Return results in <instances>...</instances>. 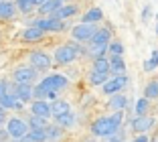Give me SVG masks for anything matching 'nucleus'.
Segmentation results:
<instances>
[{
    "label": "nucleus",
    "mask_w": 158,
    "mask_h": 142,
    "mask_svg": "<svg viewBox=\"0 0 158 142\" xmlns=\"http://www.w3.org/2000/svg\"><path fill=\"white\" fill-rule=\"evenodd\" d=\"M77 53H79V45H75V43L61 45L59 49L55 51V63H59V65H69L71 61L77 59Z\"/></svg>",
    "instance_id": "obj_1"
},
{
    "label": "nucleus",
    "mask_w": 158,
    "mask_h": 142,
    "mask_svg": "<svg viewBox=\"0 0 158 142\" xmlns=\"http://www.w3.org/2000/svg\"><path fill=\"white\" fill-rule=\"evenodd\" d=\"M118 126L114 124V120L110 116H103V118H98L95 122L91 124V132L95 136H112V134L118 132Z\"/></svg>",
    "instance_id": "obj_2"
},
{
    "label": "nucleus",
    "mask_w": 158,
    "mask_h": 142,
    "mask_svg": "<svg viewBox=\"0 0 158 142\" xmlns=\"http://www.w3.org/2000/svg\"><path fill=\"white\" fill-rule=\"evenodd\" d=\"M27 132H28V124L24 122V120H20V118H10V120H6V134H8L10 138L20 140V138H23Z\"/></svg>",
    "instance_id": "obj_3"
},
{
    "label": "nucleus",
    "mask_w": 158,
    "mask_h": 142,
    "mask_svg": "<svg viewBox=\"0 0 158 142\" xmlns=\"http://www.w3.org/2000/svg\"><path fill=\"white\" fill-rule=\"evenodd\" d=\"M28 61H31V67L35 71H47V69L51 67V57L47 55V53H41V51H33L31 55H28Z\"/></svg>",
    "instance_id": "obj_4"
},
{
    "label": "nucleus",
    "mask_w": 158,
    "mask_h": 142,
    "mask_svg": "<svg viewBox=\"0 0 158 142\" xmlns=\"http://www.w3.org/2000/svg\"><path fill=\"white\" fill-rule=\"evenodd\" d=\"M39 85L49 89V92H59V89H63V87L67 85V77L61 75V73H53V75H49V77H45Z\"/></svg>",
    "instance_id": "obj_5"
},
{
    "label": "nucleus",
    "mask_w": 158,
    "mask_h": 142,
    "mask_svg": "<svg viewBox=\"0 0 158 142\" xmlns=\"http://www.w3.org/2000/svg\"><path fill=\"white\" fill-rule=\"evenodd\" d=\"M128 83V77H126L124 73L122 75H116V77H110L106 83H103V93H110V96H114V93L122 92V87Z\"/></svg>",
    "instance_id": "obj_6"
},
{
    "label": "nucleus",
    "mask_w": 158,
    "mask_h": 142,
    "mask_svg": "<svg viewBox=\"0 0 158 142\" xmlns=\"http://www.w3.org/2000/svg\"><path fill=\"white\" fill-rule=\"evenodd\" d=\"M33 27H37V28H41L43 32L45 31H51V32H59V31H63L65 28V23L63 20H57V19H39L37 23L33 24Z\"/></svg>",
    "instance_id": "obj_7"
},
{
    "label": "nucleus",
    "mask_w": 158,
    "mask_h": 142,
    "mask_svg": "<svg viewBox=\"0 0 158 142\" xmlns=\"http://www.w3.org/2000/svg\"><path fill=\"white\" fill-rule=\"evenodd\" d=\"M93 32H95V27H93V24H87V23H81V24L71 28V35H73L75 41H89V39L93 37Z\"/></svg>",
    "instance_id": "obj_8"
},
{
    "label": "nucleus",
    "mask_w": 158,
    "mask_h": 142,
    "mask_svg": "<svg viewBox=\"0 0 158 142\" xmlns=\"http://www.w3.org/2000/svg\"><path fill=\"white\" fill-rule=\"evenodd\" d=\"M14 83H33V79L37 77V71L33 67H16L14 69Z\"/></svg>",
    "instance_id": "obj_9"
},
{
    "label": "nucleus",
    "mask_w": 158,
    "mask_h": 142,
    "mask_svg": "<svg viewBox=\"0 0 158 142\" xmlns=\"http://www.w3.org/2000/svg\"><path fill=\"white\" fill-rule=\"evenodd\" d=\"M10 93H12L20 104H24V101H28L33 97V87H31V83H14V89Z\"/></svg>",
    "instance_id": "obj_10"
},
{
    "label": "nucleus",
    "mask_w": 158,
    "mask_h": 142,
    "mask_svg": "<svg viewBox=\"0 0 158 142\" xmlns=\"http://www.w3.org/2000/svg\"><path fill=\"white\" fill-rule=\"evenodd\" d=\"M31 114L47 120V118H51V105L47 104L45 100H35L33 105H31Z\"/></svg>",
    "instance_id": "obj_11"
},
{
    "label": "nucleus",
    "mask_w": 158,
    "mask_h": 142,
    "mask_svg": "<svg viewBox=\"0 0 158 142\" xmlns=\"http://www.w3.org/2000/svg\"><path fill=\"white\" fill-rule=\"evenodd\" d=\"M154 126V118H150V116H136L134 120H132V130L134 132H146V130H150Z\"/></svg>",
    "instance_id": "obj_12"
},
{
    "label": "nucleus",
    "mask_w": 158,
    "mask_h": 142,
    "mask_svg": "<svg viewBox=\"0 0 158 142\" xmlns=\"http://www.w3.org/2000/svg\"><path fill=\"white\" fill-rule=\"evenodd\" d=\"M75 12H77V6H73V4H63V6H59L55 12H51V19L65 20V19H69V16H73Z\"/></svg>",
    "instance_id": "obj_13"
},
{
    "label": "nucleus",
    "mask_w": 158,
    "mask_h": 142,
    "mask_svg": "<svg viewBox=\"0 0 158 142\" xmlns=\"http://www.w3.org/2000/svg\"><path fill=\"white\" fill-rule=\"evenodd\" d=\"M110 37H112L110 28H95V32H93V37L89 39V43H91V45H107V43H110Z\"/></svg>",
    "instance_id": "obj_14"
},
{
    "label": "nucleus",
    "mask_w": 158,
    "mask_h": 142,
    "mask_svg": "<svg viewBox=\"0 0 158 142\" xmlns=\"http://www.w3.org/2000/svg\"><path fill=\"white\" fill-rule=\"evenodd\" d=\"M0 108H2V110H20L23 104H20L12 93H4V96H0Z\"/></svg>",
    "instance_id": "obj_15"
},
{
    "label": "nucleus",
    "mask_w": 158,
    "mask_h": 142,
    "mask_svg": "<svg viewBox=\"0 0 158 142\" xmlns=\"http://www.w3.org/2000/svg\"><path fill=\"white\" fill-rule=\"evenodd\" d=\"M107 61H110V71H114L116 75H122L126 71V63L122 59V55H112Z\"/></svg>",
    "instance_id": "obj_16"
},
{
    "label": "nucleus",
    "mask_w": 158,
    "mask_h": 142,
    "mask_svg": "<svg viewBox=\"0 0 158 142\" xmlns=\"http://www.w3.org/2000/svg\"><path fill=\"white\" fill-rule=\"evenodd\" d=\"M126 104H128V97L124 96V93H114L112 97H110V108L116 112H124Z\"/></svg>",
    "instance_id": "obj_17"
},
{
    "label": "nucleus",
    "mask_w": 158,
    "mask_h": 142,
    "mask_svg": "<svg viewBox=\"0 0 158 142\" xmlns=\"http://www.w3.org/2000/svg\"><path fill=\"white\" fill-rule=\"evenodd\" d=\"M65 4V0H47L45 4H41L39 6V12L41 14H51V12H55L59 6H63Z\"/></svg>",
    "instance_id": "obj_18"
},
{
    "label": "nucleus",
    "mask_w": 158,
    "mask_h": 142,
    "mask_svg": "<svg viewBox=\"0 0 158 142\" xmlns=\"http://www.w3.org/2000/svg\"><path fill=\"white\" fill-rule=\"evenodd\" d=\"M16 12V6L8 0H0V19H12Z\"/></svg>",
    "instance_id": "obj_19"
},
{
    "label": "nucleus",
    "mask_w": 158,
    "mask_h": 142,
    "mask_svg": "<svg viewBox=\"0 0 158 142\" xmlns=\"http://www.w3.org/2000/svg\"><path fill=\"white\" fill-rule=\"evenodd\" d=\"M65 112H71V108H69V104L67 101H63V100H55L51 104V116L55 118V116H61V114H65Z\"/></svg>",
    "instance_id": "obj_20"
},
{
    "label": "nucleus",
    "mask_w": 158,
    "mask_h": 142,
    "mask_svg": "<svg viewBox=\"0 0 158 142\" xmlns=\"http://www.w3.org/2000/svg\"><path fill=\"white\" fill-rule=\"evenodd\" d=\"M55 122L61 128H69V126L75 124V116H73V112H65V114H61V116H55Z\"/></svg>",
    "instance_id": "obj_21"
},
{
    "label": "nucleus",
    "mask_w": 158,
    "mask_h": 142,
    "mask_svg": "<svg viewBox=\"0 0 158 142\" xmlns=\"http://www.w3.org/2000/svg\"><path fill=\"white\" fill-rule=\"evenodd\" d=\"M102 19H103L102 8H89L87 12L83 14V23H87V24H93V23H98V20H102Z\"/></svg>",
    "instance_id": "obj_22"
},
{
    "label": "nucleus",
    "mask_w": 158,
    "mask_h": 142,
    "mask_svg": "<svg viewBox=\"0 0 158 142\" xmlns=\"http://www.w3.org/2000/svg\"><path fill=\"white\" fill-rule=\"evenodd\" d=\"M43 35H45V32H43L41 28H37V27H28V28H24L23 39H24V41H41Z\"/></svg>",
    "instance_id": "obj_23"
},
{
    "label": "nucleus",
    "mask_w": 158,
    "mask_h": 142,
    "mask_svg": "<svg viewBox=\"0 0 158 142\" xmlns=\"http://www.w3.org/2000/svg\"><path fill=\"white\" fill-rule=\"evenodd\" d=\"M110 79V73H102V71H91L89 73V83L91 85H103Z\"/></svg>",
    "instance_id": "obj_24"
},
{
    "label": "nucleus",
    "mask_w": 158,
    "mask_h": 142,
    "mask_svg": "<svg viewBox=\"0 0 158 142\" xmlns=\"http://www.w3.org/2000/svg\"><path fill=\"white\" fill-rule=\"evenodd\" d=\"M93 71L110 73V61H107V57H98V59L93 61Z\"/></svg>",
    "instance_id": "obj_25"
},
{
    "label": "nucleus",
    "mask_w": 158,
    "mask_h": 142,
    "mask_svg": "<svg viewBox=\"0 0 158 142\" xmlns=\"http://www.w3.org/2000/svg\"><path fill=\"white\" fill-rule=\"evenodd\" d=\"M106 51H107V45H91L87 49V53H89V57L98 59V57H106Z\"/></svg>",
    "instance_id": "obj_26"
},
{
    "label": "nucleus",
    "mask_w": 158,
    "mask_h": 142,
    "mask_svg": "<svg viewBox=\"0 0 158 142\" xmlns=\"http://www.w3.org/2000/svg\"><path fill=\"white\" fill-rule=\"evenodd\" d=\"M47 126V120L39 118V116H33L31 114V120H28V130H41Z\"/></svg>",
    "instance_id": "obj_27"
},
{
    "label": "nucleus",
    "mask_w": 158,
    "mask_h": 142,
    "mask_svg": "<svg viewBox=\"0 0 158 142\" xmlns=\"http://www.w3.org/2000/svg\"><path fill=\"white\" fill-rule=\"evenodd\" d=\"M144 97H146V100H154V97H158V81H150L148 85H146Z\"/></svg>",
    "instance_id": "obj_28"
},
{
    "label": "nucleus",
    "mask_w": 158,
    "mask_h": 142,
    "mask_svg": "<svg viewBox=\"0 0 158 142\" xmlns=\"http://www.w3.org/2000/svg\"><path fill=\"white\" fill-rule=\"evenodd\" d=\"M148 101L146 97H140L138 101H136V116H146V112H148Z\"/></svg>",
    "instance_id": "obj_29"
},
{
    "label": "nucleus",
    "mask_w": 158,
    "mask_h": 142,
    "mask_svg": "<svg viewBox=\"0 0 158 142\" xmlns=\"http://www.w3.org/2000/svg\"><path fill=\"white\" fill-rule=\"evenodd\" d=\"M63 128L61 126H45V134H47V140H51V138H59Z\"/></svg>",
    "instance_id": "obj_30"
},
{
    "label": "nucleus",
    "mask_w": 158,
    "mask_h": 142,
    "mask_svg": "<svg viewBox=\"0 0 158 142\" xmlns=\"http://www.w3.org/2000/svg\"><path fill=\"white\" fill-rule=\"evenodd\" d=\"M107 51H110L112 55H122V53H124V45H122L120 41H112V43H107Z\"/></svg>",
    "instance_id": "obj_31"
},
{
    "label": "nucleus",
    "mask_w": 158,
    "mask_h": 142,
    "mask_svg": "<svg viewBox=\"0 0 158 142\" xmlns=\"http://www.w3.org/2000/svg\"><path fill=\"white\" fill-rule=\"evenodd\" d=\"M33 0H16V8L20 10V12H31L33 10Z\"/></svg>",
    "instance_id": "obj_32"
},
{
    "label": "nucleus",
    "mask_w": 158,
    "mask_h": 142,
    "mask_svg": "<svg viewBox=\"0 0 158 142\" xmlns=\"http://www.w3.org/2000/svg\"><path fill=\"white\" fill-rule=\"evenodd\" d=\"M154 67H158V53H156V51H152V55H150V59L144 63V69H146V71H152Z\"/></svg>",
    "instance_id": "obj_33"
},
{
    "label": "nucleus",
    "mask_w": 158,
    "mask_h": 142,
    "mask_svg": "<svg viewBox=\"0 0 158 142\" xmlns=\"http://www.w3.org/2000/svg\"><path fill=\"white\" fill-rule=\"evenodd\" d=\"M110 118H112V120H114V124H116L118 128H120V126H122V120H124V112H116V114L110 116Z\"/></svg>",
    "instance_id": "obj_34"
},
{
    "label": "nucleus",
    "mask_w": 158,
    "mask_h": 142,
    "mask_svg": "<svg viewBox=\"0 0 158 142\" xmlns=\"http://www.w3.org/2000/svg\"><path fill=\"white\" fill-rule=\"evenodd\" d=\"M4 93H10V92H8V81L0 79V96H4Z\"/></svg>",
    "instance_id": "obj_35"
},
{
    "label": "nucleus",
    "mask_w": 158,
    "mask_h": 142,
    "mask_svg": "<svg viewBox=\"0 0 158 142\" xmlns=\"http://www.w3.org/2000/svg\"><path fill=\"white\" fill-rule=\"evenodd\" d=\"M142 19L148 20L150 19V6H144V12H142Z\"/></svg>",
    "instance_id": "obj_36"
},
{
    "label": "nucleus",
    "mask_w": 158,
    "mask_h": 142,
    "mask_svg": "<svg viewBox=\"0 0 158 142\" xmlns=\"http://www.w3.org/2000/svg\"><path fill=\"white\" fill-rule=\"evenodd\" d=\"M4 122H6V110H2V108H0V126H2Z\"/></svg>",
    "instance_id": "obj_37"
},
{
    "label": "nucleus",
    "mask_w": 158,
    "mask_h": 142,
    "mask_svg": "<svg viewBox=\"0 0 158 142\" xmlns=\"http://www.w3.org/2000/svg\"><path fill=\"white\" fill-rule=\"evenodd\" d=\"M134 142H148V138H146V136H138Z\"/></svg>",
    "instance_id": "obj_38"
},
{
    "label": "nucleus",
    "mask_w": 158,
    "mask_h": 142,
    "mask_svg": "<svg viewBox=\"0 0 158 142\" xmlns=\"http://www.w3.org/2000/svg\"><path fill=\"white\" fill-rule=\"evenodd\" d=\"M45 2H47V0H33L35 6H41V4H45Z\"/></svg>",
    "instance_id": "obj_39"
},
{
    "label": "nucleus",
    "mask_w": 158,
    "mask_h": 142,
    "mask_svg": "<svg viewBox=\"0 0 158 142\" xmlns=\"http://www.w3.org/2000/svg\"><path fill=\"white\" fill-rule=\"evenodd\" d=\"M110 142H122V140H118V138H112V140H110Z\"/></svg>",
    "instance_id": "obj_40"
},
{
    "label": "nucleus",
    "mask_w": 158,
    "mask_h": 142,
    "mask_svg": "<svg viewBox=\"0 0 158 142\" xmlns=\"http://www.w3.org/2000/svg\"><path fill=\"white\" fill-rule=\"evenodd\" d=\"M12 142H19V140H12Z\"/></svg>",
    "instance_id": "obj_41"
},
{
    "label": "nucleus",
    "mask_w": 158,
    "mask_h": 142,
    "mask_svg": "<svg viewBox=\"0 0 158 142\" xmlns=\"http://www.w3.org/2000/svg\"><path fill=\"white\" fill-rule=\"evenodd\" d=\"M47 142H53V140H47Z\"/></svg>",
    "instance_id": "obj_42"
},
{
    "label": "nucleus",
    "mask_w": 158,
    "mask_h": 142,
    "mask_svg": "<svg viewBox=\"0 0 158 142\" xmlns=\"http://www.w3.org/2000/svg\"><path fill=\"white\" fill-rule=\"evenodd\" d=\"M152 142H158V140H152Z\"/></svg>",
    "instance_id": "obj_43"
}]
</instances>
